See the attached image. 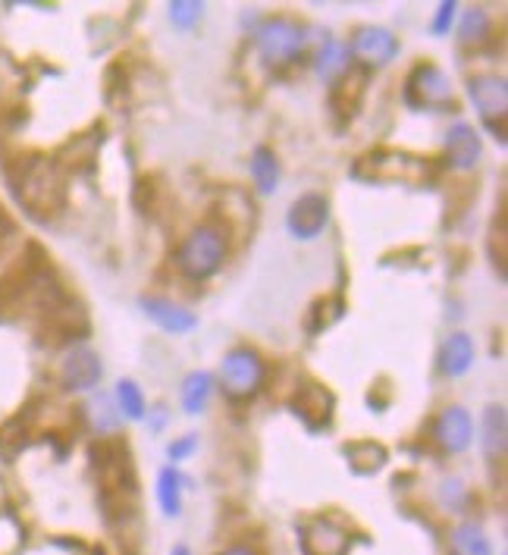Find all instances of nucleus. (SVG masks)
<instances>
[{"mask_svg":"<svg viewBox=\"0 0 508 555\" xmlns=\"http://www.w3.org/2000/svg\"><path fill=\"white\" fill-rule=\"evenodd\" d=\"M91 421H95V427L98 430H117V424H120V408L113 405L107 396H98L95 399V405H91Z\"/></svg>","mask_w":508,"mask_h":555,"instance_id":"obj_28","label":"nucleus"},{"mask_svg":"<svg viewBox=\"0 0 508 555\" xmlns=\"http://www.w3.org/2000/svg\"><path fill=\"white\" fill-rule=\"evenodd\" d=\"M349 69V48L342 41H327L317 54V76L323 79H339Z\"/></svg>","mask_w":508,"mask_h":555,"instance_id":"obj_23","label":"nucleus"},{"mask_svg":"<svg viewBox=\"0 0 508 555\" xmlns=\"http://www.w3.org/2000/svg\"><path fill=\"white\" fill-rule=\"evenodd\" d=\"M117 408L120 414H126V418L138 421V418H145V396H142V389H138L132 380H120L117 383Z\"/></svg>","mask_w":508,"mask_h":555,"instance_id":"obj_25","label":"nucleus"},{"mask_svg":"<svg viewBox=\"0 0 508 555\" xmlns=\"http://www.w3.org/2000/svg\"><path fill=\"white\" fill-rule=\"evenodd\" d=\"M461 44H471V48H477V44H483L490 38V16L483 10H468L465 19H461Z\"/></svg>","mask_w":508,"mask_h":555,"instance_id":"obj_26","label":"nucleus"},{"mask_svg":"<svg viewBox=\"0 0 508 555\" xmlns=\"http://www.w3.org/2000/svg\"><path fill=\"white\" fill-rule=\"evenodd\" d=\"M468 91H471V101L483 117V123H487L490 129H496L499 138H505L502 135V126H505V117H508V85H505V79L477 76V79H471Z\"/></svg>","mask_w":508,"mask_h":555,"instance_id":"obj_6","label":"nucleus"},{"mask_svg":"<svg viewBox=\"0 0 508 555\" xmlns=\"http://www.w3.org/2000/svg\"><path fill=\"white\" fill-rule=\"evenodd\" d=\"M223 258H226V239L214 226L195 229V233L176 251V264L189 280H207V276H214L220 270Z\"/></svg>","mask_w":508,"mask_h":555,"instance_id":"obj_3","label":"nucleus"},{"mask_svg":"<svg viewBox=\"0 0 508 555\" xmlns=\"http://www.w3.org/2000/svg\"><path fill=\"white\" fill-rule=\"evenodd\" d=\"M211 392H214V377L207 374V370H195V374H189L186 383H182V408L189 414H201L207 408Z\"/></svg>","mask_w":508,"mask_h":555,"instance_id":"obj_18","label":"nucleus"},{"mask_svg":"<svg viewBox=\"0 0 508 555\" xmlns=\"http://www.w3.org/2000/svg\"><path fill=\"white\" fill-rule=\"evenodd\" d=\"M254 41H258V51H261L264 63L286 66V63H292L298 54H302L305 32H302V26H298V22H292L286 16H273V19L261 22Z\"/></svg>","mask_w":508,"mask_h":555,"instance_id":"obj_4","label":"nucleus"},{"mask_svg":"<svg viewBox=\"0 0 508 555\" xmlns=\"http://www.w3.org/2000/svg\"><path fill=\"white\" fill-rule=\"evenodd\" d=\"M405 95L414 107H443L452 104V82L440 66L424 63L414 66V73L408 76Z\"/></svg>","mask_w":508,"mask_h":555,"instance_id":"obj_7","label":"nucleus"},{"mask_svg":"<svg viewBox=\"0 0 508 555\" xmlns=\"http://www.w3.org/2000/svg\"><path fill=\"white\" fill-rule=\"evenodd\" d=\"M104 374L101 367V358L91 352V349H69L63 364H60V377H63V386L73 389V392H82V389H95L98 380Z\"/></svg>","mask_w":508,"mask_h":555,"instance_id":"obj_10","label":"nucleus"},{"mask_svg":"<svg viewBox=\"0 0 508 555\" xmlns=\"http://www.w3.org/2000/svg\"><path fill=\"white\" fill-rule=\"evenodd\" d=\"M345 458H349V468L355 474H377L386 465V449L371 439H358V443L345 446Z\"/></svg>","mask_w":508,"mask_h":555,"instance_id":"obj_17","label":"nucleus"},{"mask_svg":"<svg viewBox=\"0 0 508 555\" xmlns=\"http://www.w3.org/2000/svg\"><path fill=\"white\" fill-rule=\"evenodd\" d=\"M455 0H446V4H440V10H436V19H433V35H446L452 19H455Z\"/></svg>","mask_w":508,"mask_h":555,"instance_id":"obj_30","label":"nucleus"},{"mask_svg":"<svg viewBox=\"0 0 508 555\" xmlns=\"http://www.w3.org/2000/svg\"><path fill=\"white\" fill-rule=\"evenodd\" d=\"M16 198L38 220L57 217L66 204V182L60 164L44 157H29L16 173Z\"/></svg>","mask_w":508,"mask_h":555,"instance_id":"obj_2","label":"nucleus"},{"mask_svg":"<svg viewBox=\"0 0 508 555\" xmlns=\"http://www.w3.org/2000/svg\"><path fill=\"white\" fill-rule=\"evenodd\" d=\"M364 82H367L364 69H358V73H349L345 79H339V85H336V91H333V107H336L339 113H345V117H352V113L358 110V104H361Z\"/></svg>","mask_w":508,"mask_h":555,"instance_id":"obj_20","label":"nucleus"},{"mask_svg":"<svg viewBox=\"0 0 508 555\" xmlns=\"http://www.w3.org/2000/svg\"><path fill=\"white\" fill-rule=\"evenodd\" d=\"M327 220H330V201L323 195H317V192H308V195L298 198L289 207V217H286L289 233L295 239H305V242L317 239L323 229H327Z\"/></svg>","mask_w":508,"mask_h":555,"instance_id":"obj_9","label":"nucleus"},{"mask_svg":"<svg viewBox=\"0 0 508 555\" xmlns=\"http://www.w3.org/2000/svg\"><path fill=\"white\" fill-rule=\"evenodd\" d=\"M10 233H13V223L7 220V214H4V211H0V242H4Z\"/></svg>","mask_w":508,"mask_h":555,"instance_id":"obj_32","label":"nucleus"},{"mask_svg":"<svg viewBox=\"0 0 508 555\" xmlns=\"http://www.w3.org/2000/svg\"><path fill=\"white\" fill-rule=\"evenodd\" d=\"M170 555H192V552H189V549H186V546H176V549H173V552H170Z\"/></svg>","mask_w":508,"mask_h":555,"instance_id":"obj_34","label":"nucleus"},{"mask_svg":"<svg viewBox=\"0 0 508 555\" xmlns=\"http://www.w3.org/2000/svg\"><path fill=\"white\" fill-rule=\"evenodd\" d=\"M182 483H186V477H182L176 468L160 471L157 499H160V508H164L167 518H179V512H182Z\"/></svg>","mask_w":508,"mask_h":555,"instance_id":"obj_19","label":"nucleus"},{"mask_svg":"<svg viewBox=\"0 0 508 555\" xmlns=\"http://www.w3.org/2000/svg\"><path fill=\"white\" fill-rule=\"evenodd\" d=\"M505 408L502 405H493L483 414V449L487 455H496L502 458L505 455Z\"/></svg>","mask_w":508,"mask_h":555,"instance_id":"obj_21","label":"nucleus"},{"mask_svg":"<svg viewBox=\"0 0 508 555\" xmlns=\"http://www.w3.org/2000/svg\"><path fill=\"white\" fill-rule=\"evenodd\" d=\"M446 157L455 170H471L483 157V142L471 123H455L446 135Z\"/></svg>","mask_w":508,"mask_h":555,"instance_id":"obj_13","label":"nucleus"},{"mask_svg":"<svg viewBox=\"0 0 508 555\" xmlns=\"http://www.w3.org/2000/svg\"><path fill=\"white\" fill-rule=\"evenodd\" d=\"M302 549L305 555H345V549H349V534H345L339 524L317 518L302 530Z\"/></svg>","mask_w":508,"mask_h":555,"instance_id":"obj_12","label":"nucleus"},{"mask_svg":"<svg viewBox=\"0 0 508 555\" xmlns=\"http://www.w3.org/2000/svg\"><path fill=\"white\" fill-rule=\"evenodd\" d=\"M433 436L446 452H465L471 446V439H474L471 414L465 408H458V405L446 408L433 424Z\"/></svg>","mask_w":508,"mask_h":555,"instance_id":"obj_11","label":"nucleus"},{"mask_svg":"<svg viewBox=\"0 0 508 555\" xmlns=\"http://www.w3.org/2000/svg\"><path fill=\"white\" fill-rule=\"evenodd\" d=\"M220 555H258V552L248 549V546H229V549H223Z\"/></svg>","mask_w":508,"mask_h":555,"instance_id":"obj_33","label":"nucleus"},{"mask_svg":"<svg viewBox=\"0 0 508 555\" xmlns=\"http://www.w3.org/2000/svg\"><path fill=\"white\" fill-rule=\"evenodd\" d=\"M474 364V342L468 333H452L443 345V358H440V367L446 370L449 377H461L468 374Z\"/></svg>","mask_w":508,"mask_h":555,"instance_id":"obj_16","label":"nucleus"},{"mask_svg":"<svg viewBox=\"0 0 508 555\" xmlns=\"http://www.w3.org/2000/svg\"><path fill=\"white\" fill-rule=\"evenodd\" d=\"M201 7H204V4H192V0H173V4H170V19H173V26H179V29H192L195 22L201 19Z\"/></svg>","mask_w":508,"mask_h":555,"instance_id":"obj_29","label":"nucleus"},{"mask_svg":"<svg viewBox=\"0 0 508 555\" xmlns=\"http://www.w3.org/2000/svg\"><path fill=\"white\" fill-rule=\"evenodd\" d=\"M333 408H336L333 392L327 386H320L317 380H302L295 386V392H292V411L311 430L327 427L333 421Z\"/></svg>","mask_w":508,"mask_h":555,"instance_id":"obj_8","label":"nucleus"},{"mask_svg":"<svg viewBox=\"0 0 508 555\" xmlns=\"http://www.w3.org/2000/svg\"><path fill=\"white\" fill-rule=\"evenodd\" d=\"M251 173L258 179V189L261 192H273L276 189V179H280V167H276V157L267 148H258L251 157Z\"/></svg>","mask_w":508,"mask_h":555,"instance_id":"obj_24","label":"nucleus"},{"mask_svg":"<svg viewBox=\"0 0 508 555\" xmlns=\"http://www.w3.org/2000/svg\"><path fill=\"white\" fill-rule=\"evenodd\" d=\"M342 311H345V302L339 295H327V298H320V302H314V308H311V314H314V320H311V330L317 333V330H327V327H333V323L342 317Z\"/></svg>","mask_w":508,"mask_h":555,"instance_id":"obj_27","label":"nucleus"},{"mask_svg":"<svg viewBox=\"0 0 508 555\" xmlns=\"http://www.w3.org/2000/svg\"><path fill=\"white\" fill-rule=\"evenodd\" d=\"M452 552L455 555H493V546L477 524H461L452 534Z\"/></svg>","mask_w":508,"mask_h":555,"instance_id":"obj_22","label":"nucleus"},{"mask_svg":"<svg viewBox=\"0 0 508 555\" xmlns=\"http://www.w3.org/2000/svg\"><path fill=\"white\" fill-rule=\"evenodd\" d=\"M352 51L358 54V60L361 63H367V66H386L392 57H396V51H399V41L392 38V32H386V29H361L358 35H355V41H352Z\"/></svg>","mask_w":508,"mask_h":555,"instance_id":"obj_14","label":"nucleus"},{"mask_svg":"<svg viewBox=\"0 0 508 555\" xmlns=\"http://www.w3.org/2000/svg\"><path fill=\"white\" fill-rule=\"evenodd\" d=\"M91 461H95L101 477V505L104 515L113 524H123L135 515V465L123 439H98L91 446Z\"/></svg>","mask_w":508,"mask_h":555,"instance_id":"obj_1","label":"nucleus"},{"mask_svg":"<svg viewBox=\"0 0 508 555\" xmlns=\"http://www.w3.org/2000/svg\"><path fill=\"white\" fill-rule=\"evenodd\" d=\"M195 446H198V439H195V436L176 439V443H170V458H173V461H182L189 452H195Z\"/></svg>","mask_w":508,"mask_h":555,"instance_id":"obj_31","label":"nucleus"},{"mask_svg":"<svg viewBox=\"0 0 508 555\" xmlns=\"http://www.w3.org/2000/svg\"><path fill=\"white\" fill-rule=\"evenodd\" d=\"M142 311L157 323V327H164L167 333H189V330H195V323H198L192 311L167 302V298H142Z\"/></svg>","mask_w":508,"mask_h":555,"instance_id":"obj_15","label":"nucleus"},{"mask_svg":"<svg viewBox=\"0 0 508 555\" xmlns=\"http://www.w3.org/2000/svg\"><path fill=\"white\" fill-rule=\"evenodd\" d=\"M220 386L229 399H251L264 386V361L254 349H233L223 358Z\"/></svg>","mask_w":508,"mask_h":555,"instance_id":"obj_5","label":"nucleus"}]
</instances>
